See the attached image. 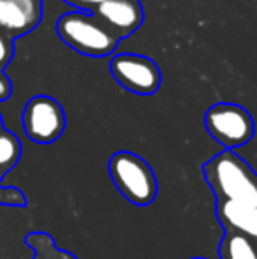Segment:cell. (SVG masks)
Segmentation results:
<instances>
[{"label":"cell","mask_w":257,"mask_h":259,"mask_svg":"<svg viewBox=\"0 0 257 259\" xmlns=\"http://www.w3.org/2000/svg\"><path fill=\"white\" fill-rule=\"evenodd\" d=\"M202 173L215 201L257 206V173L234 150H224L204 162Z\"/></svg>","instance_id":"1"},{"label":"cell","mask_w":257,"mask_h":259,"mask_svg":"<svg viewBox=\"0 0 257 259\" xmlns=\"http://www.w3.org/2000/svg\"><path fill=\"white\" fill-rule=\"evenodd\" d=\"M110 177L118 192L132 205L148 206L157 198V177L150 164L137 154L120 150L111 155Z\"/></svg>","instance_id":"2"},{"label":"cell","mask_w":257,"mask_h":259,"mask_svg":"<svg viewBox=\"0 0 257 259\" xmlns=\"http://www.w3.org/2000/svg\"><path fill=\"white\" fill-rule=\"evenodd\" d=\"M60 39L86 57H108L115 52L120 39L97 18L85 13H67L57 23Z\"/></svg>","instance_id":"3"},{"label":"cell","mask_w":257,"mask_h":259,"mask_svg":"<svg viewBox=\"0 0 257 259\" xmlns=\"http://www.w3.org/2000/svg\"><path fill=\"white\" fill-rule=\"evenodd\" d=\"M204 127L208 134L226 150L243 147L254 138V118L240 104L217 103L206 111Z\"/></svg>","instance_id":"4"},{"label":"cell","mask_w":257,"mask_h":259,"mask_svg":"<svg viewBox=\"0 0 257 259\" xmlns=\"http://www.w3.org/2000/svg\"><path fill=\"white\" fill-rule=\"evenodd\" d=\"M110 71L125 90L137 96H151L162 83L161 69L151 58L136 53H118L111 58Z\"/></svg>","instance_id":"5"},{"label":"cell","mask_w":257,"mask_h":259,"mask_svg":"<svg viewBox=\"0 0 257 259\" xmlns=\"http://www.w3.org/2000/svg\"><path fill=\"white\" fill-rule=\"evenodd\" d=\"M23 131L32 141L48 145L62 136L65 129V113L62 106L48 96L30 99L23 109Z\"/></svg>","instance_id":"6"},{"label":"cell","mask_w":257,"mask_h":259,"mask_svg":"<svg viewBox=\"0 0 257 259\" xmlns=\"http://www.w3.org/2000/svg\"><path fill=\"white\" fill-rule=\"evenodd\" d=\"M97 16L118 39L127 37L143 23L139 0H108L97 6Z\"/></svg>","instance_id":"7"},{"label":"cell","mask_w":257,"mask_h":259,"mask_svg":"<svg viewBox=\"0 0 257 259\" xmlns=\"http://www.w3.org/2000/svg\"><path fill=\"white\" fill-rule=\"evenodd\" d=\"M215 215L224 231H234L257 243V206L234 201H215Z\"/></svg>","instance_id":"8"},{"label":"cell","mask_w":257,"mask_h":259,"mask_svg":"<svg viewBox=\"0 0 257 259\" xmlns=\"http://www.w3.org/2000/svg\"><path fill=\"white\" fill-rule=\"evenodd\" d=\"M220 259H257V243L234 231H224L219 247Z\"/></svg>","instance_id":"9"},{"label":"cell","mask_w":257,"mask_h":259,"mask_svg":"<svg viewBox=\"0 0 257 259\" xmlns=\"http://www.w3.org/2000/svg\"><path fill=\"white\" fill-rule=\"evenodd\" d=\"M25 243L34 250V257L32 259H79L72 252L64 249H59L53 240L52 235L42 231H34L27 235Z\"/></svg>","instance_id":"10"},{"label":"cell","mask_w":257,"mask_h":259,"mask_svg":"<svg viewBox=\"0 0 257 259\" xmlns=\"http://www.w3.org/2000/svg\"><path fill=\"white\" fill-rule=\"evenodd\" d=\"M21 157V143L13 133L0 131V178L18 164Z\"/></svg>","instance_id":"11"},{"label":"cell","mask_w":257,"mask_h":259,"mask_svg":"<svg viewBox=\"0 0 257 259\" xmlns=\"http://www.w3.org/2000/svg\"><path fill=\"white\" fill-rule=\"evenodd\" d=\"M0 28L20 34V32L30 30L32 27L23 11L14 4V0H4L0 2Z\"/></svg>","instance_id":"12"},{"label":"cell","mask_w":257,"mask_h":259,"mask_svg":"<svg viewBox=\"0 0 257 259\" xmlns=\"http://www.w3.org/2000/svg\"><path fill=\"white\" fill-rule=\"evenodd\" d=\"M0 205L25 206L27 205V198L16 187H0Z\"/></svg>","instance_id":"13"},{"label":"cell","mask_w":257,"mask_h":259,"mask_svg":"<svg viewBox=\"0 0 257 259\" xmlns=\"http://www.w3.org/2000/svg\"><path fill=\"white\" fill-rule=\"evenodd\" d=\"M18 7L23 11V14L27 16L30 27L34 28L39 23V18H41V9H39V2L37 0H14Z\"/></svg>","instance_id":"14"},{"label":"cell","mask_w":257,"mask_h":259,"mask_svg":"<svg viewBox=\"0 0 257 259\" xmlns=\"http://www.w3.org/2000/svg\"><path fill=\"white\" fill-rule=\"evenodd\" d=\"M9 55H11V45L7 42V39L4 35H0V64H4L9 58Z\"/></svg>","instance_id":"15"},{"label":"cell","mask_w":257,"mask_h":259,"mask_svg":"<svg viewBox=\"0 0 257 259\" xmlns=\"http://www.w3.org/2000/svg\"><path fill=\"white\" fill-rule=\"evenodd\" d=\"M9 94H11L9 81H7L6 78H2V76H0V101L7 99V97H9Z\"/></svg>","instance_id":"16"},{"label":"cell","mask_w":257,"mask_h":259,"mask_svg":"<svg viewBox=\"0 0 257 259\" xmlns=\"http://www.w3.org/2000/svg\"><path fill=\"white\" fill-rule=\"evenodd\" d=\"M72 2H78L81 6H100V4L108 2V0H72Z\"/></svg>","instance_id":"17"},{"label":"cell","mask_w":257,"mask_h":259,"mask_svg":"<svg viewBox=\"0 0 257 259\" xmlns=\"http://www.w3.org/2000/svg\"><path fill=\"white\" fill-rule=\"evenodd\" d=\"M190 259H206V257H190Z\"/></svg>","instance_id":"18"},{"label":"cell","mask_w":257,"mask_h":259,"mask_svg":"<svg viewBox=\"0 0 257 259\" xmlns=\"http://www.w3.org/2000/svg\"><path fill=\"white\" fill-rule=\"evenodd\" d=\"M0 127H2V122H0Z\"/></svg>","instance_id":"19"},{"label":"cell","mask_w":257,"mask_h":259,"mask_svg":"<svg viewBox=\"0 0 257 259\" xmlns=\"http://www.w3.org/2000/svg\"><path fill=\"white\" fill-rule=\"evenodd\" d=\"M0 2H4V0H0Z\"/></svg>","instance_id":"20"}]
</instances>
